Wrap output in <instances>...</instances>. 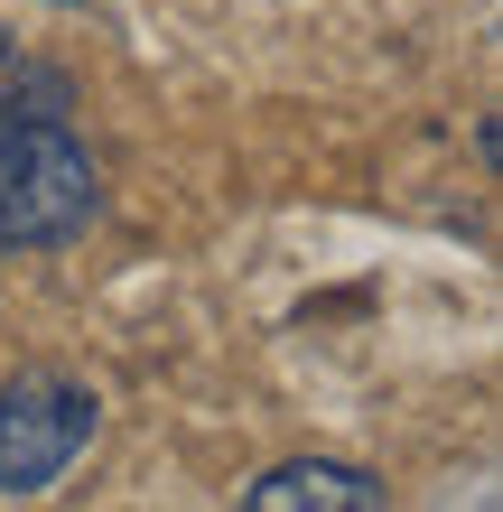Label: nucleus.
Returning <instances> with one entry per match:
<instances>
[{"label":"nucleus","mask_w":503,"mask_h":512,"mask_svg":"<svg viewBox=\"0 0 503 512\" xmlns=\"http://www.w3.org/2000/svg\"><path fill=\"white\" fill-rule=\"evenodd\" d=\"M243 503L252 512H382L392 494H382L364 466H345V457H289V466L261 475Z\"/></svg>","instance_id":"7ed1b4c3"},{"label":"nucleus","mask_w":503,"mask_h":512,"mask_svg":"<svg viewBox=\"0 0 503 512\" xmlns=\"http://www.w3.org/2000/svg\"><path fill=\"white\" fill-rule=\"evenodd\" d=\"M56 10H84V0H56Z\"/></svg>","instance_id":"20e7f679"},{"label":"nucleus","mask_w":503,"mask_h":512,"mask_svg":"<svg viewBox=\"0 0 503 512\" xmlns=\"http://www.w3.org/2000/svg\"><path fill=\"white\" fill-rule=\"evenodd\" d=\"M94 419H103V401L75 373H47V364L10 373V391H0V494L38 503L56 475L94 447Z\"/></svg>","instance_id":"f03ea898"},{"label":"nucleus","mask_w":503,"mask_h":512,"mask_svg":"<svg viewBox=\"0 0 503 512\" xmlns=\"http://www.w3.org/2000/svg\"><path fill=\"white\" fill-rule=\"evenodd\" d=\"M94 149L75 140V84L0 38V252H56L94 224Z\"/></svg>","instance_id":"f257e3e1"}]
</instances>
